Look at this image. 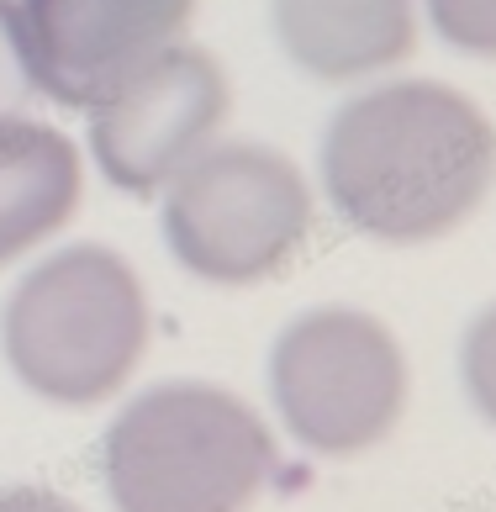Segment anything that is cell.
Here are the masks:
<instances>
[{"label":"cell","mask_w":496,"mask_h":512,"mask_svg":"<svg viewBox=\"0 0 496 512\" xmlns=\"http://www.w3.org/2000/svg\"><path fill=\"white\" fill-rule=\"evenodd\" d=\"M0 512H80V507L48 486H6L0 491Z\"/></svg>","instance_id":"12"},{"label":"cell","mask_w":496,"mask_h":512,"mask_svg":"<svg viewBox=\"0 0 496 512\" xmlns=\"http://www.w3.org/2000/svg\"><path fill=\"white\" fill-rule=\"evenodd\" d=\"M37 106H43V85L32 74L22 16H16V0H0V127L32 122Z\"/></svg>","instance_id":"10"},{"label":"cell","mask_w":496,"mask_h":512,"mask_svg":"<svg viewBox=\"0 0 496 512\" xmlns=\"http://www.w3.org/2000/svg\"><path fill=\"white\" fill-rule=\"evenodd\" d=\"M154 333L138 270L106 243H69L16 280L0 344L22 386L59 407H95L127 386Z\"/></svg>","instance_id":"2"},{"label":"cell","mask_w":496,"mask_h":512,"mask_svg":"<svg viewBox=\"0 0 496 512\" xmlns=\"http://www.w3.org/2000/svg\"><path fill=\"white\" fill-rule=\"evenodd\" d=\"M317 169L354 233L433 243L481 212L496 132L481 101L444 80H386L354 90L328 117Z\"/></svg>","instance_id":"1"},{"label":"cell","mask_w":496,"mask_h":512,"mask_svg":"<svg viewBox=\"0 0 496 512\" xmlns=\"http://www.w3.org/2000/svg\"><path fill=\"white\" fill-rule=\"evenodd\" d=\"M101 470L117 512H248L275 470V439L243 396L169 381L117 412Z\"/></svg>","instance_id":"3"},{"label":"cell","mask_w":496,"mask_h":512,"mask_svg":"<svg viewBox=\"0 0 496 512\" xmlns=\"http://www.w3.org/2000/svg\"><path fill=\"white\" fill-rule=\"evenodd\" d=\"M85 201V159L53 122L0 127V270L69 227Z\"/></svg>","instance_id":"9"},{"label":"cell","mask_w":496,"mask_h":512,"mask_svg":"<svg viewBox=\"0 0 496 512\" xmlns=\"http://www.w3.org/2000/svg\"><path fill=\"white\" fill-rule=\"evenodd\" d=\"M270 396L296 444L359 454L386 439L407 407V354L380 317L317 307L275 338Z\"/></svg>","instance_id":"5"},{"label":"cell","mask_w":496,"mask_h":512,"mask_svg":"<svg viewBox=\"0 0 496 512\" xmlns=\"http://www.w3.org/2000/svg\"><path fill=\"white\" fill-rule=\"evenodd\" d=\"M233 106L227 69L196 43H175L148 69L101 96L90 117V154L127 196H164L185 164H196Z\"/></svg>","instance_id":"6"},{"label":"cell","mask_w":496,"mask_h":512,"mask_svg":"<svg viewBox=\"0 0 496 512\" xmlns=\"http://www.w3.org/2000/svg\"><path fill=\"white\" fill-rule=\"evenodd\" d=\"M270 27L301 74L349 85L417 48V0H270Z\"/></svg>","instance_id":"8"},{"label":"cell","mask_w":496,"mask_h":512,"mask_svg":"<svg viewBox=\"0 0 496 512\" xmlns=\"http://www.w3.org/2000/svg\"><path fill=\"white\" fill-rule=\"evenodd\" d=\"M317 201L296 159L264 143H212L164 191V238L180 270L212 286H259L296 264Z\"/></svg>","instance_id":"4"},{"label":"cell","mask_w":496,"mask_h":512,"mask_svg":"<svg viewBox=\"0 0 496 512\" xmlns=\"http://www.w3.org/2000/svg\"><path fill=\"white\" fill-rule=\"evenodd\" d=\"M43 101L90 111L122 80L185 43L196 0H16Z\"/></svg>","instance_id":"7"},{"label":"cell","mask_w":496,"mask_h":512,"mask_svg":"<svg viewBox=\"0 0 496 512\" xmlns=\"http://www.w3.org/2000/svg\"><path fill=\"white\" fill-rule=\"evenodd\" d=\"M423 6L449 48L470 53V59L496 53V0H423Z\"/></svg>","instance_id":"11"}]
</instances>
